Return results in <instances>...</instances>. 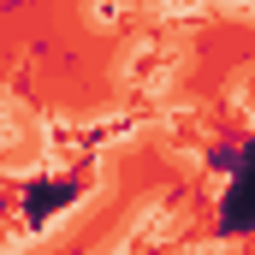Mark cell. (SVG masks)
I'll list each match as a JSON object with an SVG mask.
<instances>
[{
    "instance_id": "cell-1",
    "label": "cell",
    "mask_w": 255,
    "mask_h": 255,
    "mask_svg": "<svg viewBox=\"0 0 255 255\" xmlns=\"http://www.w3.org/2000/svg\"><path fill=\"white\" fill-rule=\"evenodd\" d=\"M83 12H89V24L95 30H119L130 12V0H83Z\"/></svg>"
}]
</instances>
